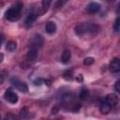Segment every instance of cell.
<instances>
[{"label": "cell", "mask_w": 120, "mask_h": 120, "mask_svg": "<svg viewBox=\"0 0 120 120\" xmlns=\"http://www.w3.org/2000/svg\"><path fill=\"white\" fill-rule=\"evenodd\" d=\"M105 100L111 105V107H113V106H115V105L117 104V102H118V98H117V96H116L115 94H109V95L106 96Z\"/></svg>", "instance_id": "ba28073f"}, {"label": "cell", "mask_w": 120, "mask_h": 120, "mask_svg": "<svg viewBox=\"0 0 120 120\" xmlns=\"http://www.w3.org/2000/svg\"><path fill=\"white\" fill-rule=\"evenodd\" d=\"M111 109H112L111 105H110V104H109L105 99L101 101L100 106H99V110H100L101 113H103V114H107L108 112H110Z\"/></svg>", "instance_id": "8fae6325"}, {"label": "cell", "mask_w": 120, "mask_h": 120, "mask_svg": "<svg viewBox=\"0 0 120 120\" xmlns=\"http://www.w3.org/2000/svg\"><path fill=\"white\" fill-rule=\"evenodd\" d=\"M70 57H71V53L68 50H65L63 52H62V56H61V60L64 64H67L69 60H70Z\"/></svg>", "instance_id": "4fadbf2b"}, {"label": "cell", "mask_w": 120, "mask_h": 120, "mask_svg": "<svg viewBox=\"0 0 120 120\" xmlns=\"http://www.w3.org/2000/svg\"><path fill=\"white\" fill-rule=\"evenodd\" d=\"M4 96H5V98H6L8 102H10V103H12V104H15V103L18 101V95H17L11 88H8V89L6 90Z\"/></svg>", "instance_id": "277c9868"}, {"label": "cell", "mask_w": 120, "mask_h": 120, "mask_svg": "<svg viewBox=\"0 0 120 120\" xmlns=\"http://www.w3.org/2000/svg\"><path fill=\"white\" fill-rule=\"evenodd\" d=\"M114 89H115L116 92L120 93V80H118V81L115 82V84H114Z\"/></svg>", "instance_id": "ffe728a7"}, {"label": "cell", "mask_w": 120, "mask_h": 120, "mask_svg": "<svg viewBox=\"0 0 120 120\" xmlns=\"http://www.w3.org/2000/svg\"><path fill=\"white\" fill-rule=\"evenodd\" d=\"M109 69L112 73H117L120 71V58H113L109 65Z\"/></svg>", "instance_id": "5b68a950"}, {"label": "cell", "mask_w": 120, "mask_h": 120, "mask_svg": "<svg viewBox=\"0 0 120 120\" xmlns=\"http://www.w3.org/2000/svg\"><path fill=\"white\" fill-rule=\"evenodd\" d=\"M43 41H44V39H43L42 36L39 35V34H36V35L33 37V38H32V40H31V43H32V45L35 46V47H40V46L43 44Z\"/></svg>", "instance_id": "52a82bcc"}, {"label": "cell", "mask_w": 120, "mask_h": 120, "mask_svg": "<svg viewBox=\"0 0 120 120\" xmlns=\"http://www.w3.org/2000/svg\"><path fill=\"white\" fill-rule=\"evenodd\" d=\"M37 58H38V51H37V49H36V48L30 49V51L27 52V55H26L27 61H29V62H34Z\"/></svg>", "instance_id": "30bf717a"}, {"label": "cell", "mask_w": 120, "mask_h": 120, "mask_svg": "<svg viewBox=\"0 0 120 120\" xmlns=\"http://www.w3.org/2000/svg\"><path fill=\"white\" fill-rule=\"evenodd\" d=\"M86 9H87V11H88L89 13L94 14V13H97V12H98V11L100 9V5H99L98 3L92 2V3L88 4V6H87Z\"/></svg>", "instance_id": "9c48e42d"}, {"label": "cell", "mask_w": 120, "mask_h": 120, "mask_svg": "<svg viewBox=\"0 0 120 120\" xmlns=\"http://www.w3.org/2000/svg\"><path fill=\"white\" fill-rule=\"evenodd\" d=\"M116 12L117 13H120V3L118 4V6H117V8H116Z\"/></svg>", "instance_id": "7402d4cb"}, {"label": "cell", "mask_w": 120, "mask_h": 120, "mask_svg": "<svg viewBox=\"0 0 120 120\" xmlns=\"http://www.w3.org/2000/svg\"><path fill=\"white\" fill-rule=\"evenodd\" d=\"M83 63H84V65H86V66H90V65H92V64L94 63V58H93V57H87V58L84 59Z\"/></svg>", "instance_id": "ac0fdd59"}, {"label": "cell", "mask_w": 120, "mask_h": 120, "mask_svg": "<svg viewBox=\"0 0 120 120\" xmlns=\"http://www.w3.org/2000/svg\"><path fill=\"white\" fill-rule=\"evenodd\" d=\"M76 79H77V81H78V82H82V80H83V78H82V76L81 74H79V75H78V77H77Z\"/></svg>", "instance_id": "44dd1931"}, {"label": "cell", "mask_w": 120, "mask_h": 120, "mask_svg": "<svg viewBox=\"0 0 120 120\" xmlns=\"http://www.w3.org/2000/svg\"><path fill=\"white\" fill-rule=\"evenodd\" d=\"M22 8V5L21 3H18L15 6L9 8L6 12V18L8 21H11V22L18 21L20 19V17H21Z\"/></svg>", "instance_id": "6da1fadb"}, {"label": "cell", "mask_w": 120, "mask_h": 120, "mask_svg": "<svg viewBox=\"0 0 120 120\" xmlns=\"http://www.w3.org/2000/svg\"><path fill=\"white\" fill-rule=\"evenodd\" d=\"M114 30L116 32H120V17H118L115 20V22H114Z\"/></svg>", "instance_id": "e0dca14e"}, {"label": "cell", "mask_w": 120, "mask_h": 120, "mask_svg": "<svg viewBox=\"0 0 120 120\" xmlns=\"http://www.w3.org/2000/svg\"><path fill=\"white\" fill-rule=\"evenodd\" d=\"M50 5H51V1H50V0H43V1L41 2V7L38 9V13H37V14L39 15V16L45 14V13L48 11V9H49Z\"/></svg>", "instance_id": "8992f818"}, {"label": "cell", "mask_w": 120, "mask_h": 120, "mask_svg": "<svg viewBox=\"0 0 120 120\" xmlns=\"http://www.w3.org/2000/svg\"><path fill=\"white\" fill-rule=\"evenodd\" d=\"M56 31V24L53 22H48L46 24V32L50 35L54 34Z\"/></svg>", "instance_id": "7c38bea8"}, {"label": "cell", "mask_w": 120, "mask_h": 120, "mask_svg": "<svg viewBox=\"0 0 120 120\" xmlns=\"http://www.w3.org/2000/svg\"><path fill=\"white\" fill-rule=\"evenodd\" d=\"M35 20H36V14L35 13H30V14H28V16L25 20V24L27 26H29L34 22Z\"/></svg>", "instance_id": "9a60e30c"}, {"label": "cell", "mask_w": 120, "mask_h": 120, "mask_svg": "<svg viewBox=\"0 0 120 120\" xmlns=\"http://www.w3.org/2000/svg\"><path fill=\"white\" fill-rule=\"evenodd\" d=\"M75 31L78 35H83L85 33H94L98 32V26L93 23H81L78 24L75 28Z\"/></svg>", "instance_id": "7a4b0ae2"}, {"label": "cell", "mask_w": 120, "mask_h": 120, "mask_svg": "<svg viewBox=\"0 0 120 120\" xmlns=\"http://www.w3.org/2000/svg\"><path fill=\"white\" fill-rule=\"evenodd\" d=\"M10 82L15 86V88H17L19 91L21 92H27L28 91V86L24 82H22L20 79H18L17 77H13L10 79Z\"/></svg>", "instance_id": "3957f363"}, {"label": "cell", "mask_w": 120, "mask_h": 120, "mask_svg": "<svg viewBox=\"0 0 120 120\" xmlns=\"http://www.w3.org/2000/svg\"><path fill=\"white\" fill-rule=\"evenodd\" d=\"M16 48H17V43L13 40H9L6 44V49L8 52H14L16 50Z\"/></svg>", "instance_id": "5bb4252c"}, {"label": "cell", "mask_w": 120, "mask_h": 120, "mask_svg": "<svg viewBox=\"0 0 120 120\" xmlns=\"http://www.w3.org/2000/svg\"><path fill=\"white\" fill-rule=\"evenodd\" d=\"M64 78L68 79V80H71L72 79V75H71V70H68L64 73Z\"/></svg>", "instance_id": "d6986e66"}, {"label": "cell", "mask_w": 120, "mask_h": 120, "mask_svg": "<svg viewBox=\"0 0 120 120\" xmlns=\"http://www.w3.org/2000/svg\"><path fill=\"white\" fill-rule=\"evenodd\" d=\"M87 94H88V90H87L85 87L82 88V89H81V92H80V98H81V99H84V98H86Z\"/></svg>", "instance_id": "2e32d148"}]
</instances>
